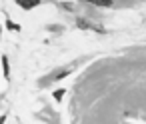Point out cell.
Listing matches in <instances>:
<instances>
[{
	"label": "cell",
	"mask_w": 146,
	"mask_h": 124,
	"mask_svg": "<svg viewBox=\"0 0 146 124\" xmlns=\"http://www.w3.org/2000/svg\"><path fill=\"white\" fill-rule=\"evenodd\" d=\"M22 8H34V6H38V0H30V2H24V0H20L18 2Z\"/></svg>",
	"instance_id": "obj_1"
},
{
	"label": "cell",
	"mask_w": 146,
	"mask_h": 124,
	"mask_svg": "<svg viewBox=\"0 0 146 124\" xmlns=\"http://www.w3.org/2000/svg\"><path fill=\"white\" fill-rule=\"evenodd\" d=\"M2 68H4V76H8V58H2Z\"/></svg>",
	"instance_id": "obj_3"
},
{
	"label": "cell",
	"mask_w": 146,
	"mask_h": 124,
	"mask_svg": "<svg viewBox=\"0 0 146 124\" xmlns=\"http://www.w3.org/2000/svg\"><path fill=\"white\" fill-rule=\"evenodd\" d=\"M92 4H98V6H110L112 2H110V0H92Z\"/></svg>",
	"instance_id": "obj_2"
},
{
	"label": "cell",
	"mask_w": 146,
	"mask_h": 124,
	"mask_svg": "<svg viewBox=\"0 0 146 124\" xmlns=\"http://www.w3.org/2000/svg\"><path fill=\"white\" fill-rule=\"evenodd\" d=\"M8 28H12V30H18V24H14V22H8Z\"/></svg>",
	"instance_id": "obj_5"
},
{
	"label": "cell",
	"mask_w": 146,
	"mask_h": 124,
	"mask_svg": "<svg viewBox=\"0 0 146 124\" xmlns=\"http://www.w3.org/2000/svg\"><path fill=\"white\" fill-rule=\"evenodd\" d=\"M62 96H64V90H62V88L54 92V98H56V100H62Z\"/></svg>",
	"instance_id": "obj_4"
}]
</instances>
